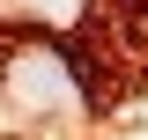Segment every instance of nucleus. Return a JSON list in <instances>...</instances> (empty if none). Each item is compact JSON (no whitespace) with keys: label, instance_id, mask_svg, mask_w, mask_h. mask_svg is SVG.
<instances>
[{"label":"nucleus","instance_id":"obj_1","mask_svg":"<svg viewBox=\"0 0 148 140\" xmlns=\"http://www.w3.org/2000/svg\"><path fill=\"white\" fill-rule=\"evenodd\" d=\"M0 88L15 96L22 111L96 103L89 74H82V44H59V37H37V44H15V52L0 59Z\"/></svg>","mask_w":148,"mask_h":140},{"label":"nucleus","instance_id":"obj_2","mask_svg":"<svg viewBox=\"0 0 148 140\" xmlns=\"http://www.w3.org/2000/svg\"><path fill=\"white\" fill-rule=\"evenodd\" d=\"M89 15V0H0V22L8 30H37V37H59Z\"/></svg>","mask_w":148,"mask_h":140}]
</instances>
